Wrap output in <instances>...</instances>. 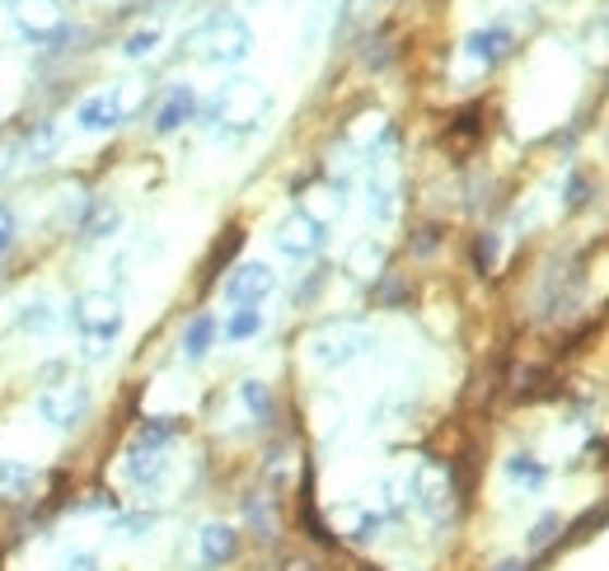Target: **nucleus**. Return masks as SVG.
Here are the masks:
<instances>
[{"label":"nucleus","mask_w":609,"mask_h":571,"mask_svg":"<svg viewBox=\"0 0 609 571\" xmlns=\"http://www.w3.org/2000/svg\"><path fill=\"white\" fill-rule=\"evenodd\" d=\"M366 206H370V216L380 220V226H389V220L399 216V187L389 179H370L366 183Z\"/></svg>","instance_id":"nucleus-19"},{"label":"nucleus","mask_w":609,"mask_h":571,"mask_svg":"<svg viewBox=\"0 0 609 571\" xmlns=\"http://www.w3.org/2000/svg\"><path fill=\"white\" fill-rule=\"evenodd\" d=\"M375 347V332L356 319H324L315 332L305 338V352L315 361L319 370H342L352 366L356 356H366Z\"/></svg>","instance_id":"nucleus-4"},{"label":"nucleus","mask_w":609,"mask_h":571,"mask_svg":"<svg viewBox=\"0 0 609 571\" xmlns=\"http://www.w3.org/2000/svg\"><path fill=\"white\" fill-rule=\"evenodd\" d=\"M240 403L248 408V417H254V422H272V389L263 385V379H244V385H240Z\"/></svg>","instance_id":"nucleus-22"},{"label":"nucleus","mask_w":609,"mask_h":571,"mask_svg":"<svg viewBox=\"0 0 609 571\" xmlns=\"http://www.w3.org/2000/svg\"><path fill=\"white\" fill-rule=\"evenodd\" d=\"M234 552H240V530L234 525H202V534H197V558H202V567H226V562H234Z\"/></svg>","instance_id":"nucleus-15"},{"label":"nucleus","mask_w":609,"mask_h":571,"mask_svg":"<svg viewBox=\"0 0 609 571\" xmlns=\"http://www.w3.org/2000/svg\"><path fill=\"white\" fill-rule=\"evenodd\" d=\"M183 432V426L174 422V417H150L146 426L136 432V440L132 446H150V450H169V440H174Z\"/></svg>","instance_id":"nucleus-23"},{"label":"nucleus","mask_w":609,"mask_h":571,"mask_svg":"<svg viewBox=\"0 0 609 571\" xmlns=\"http://www.w3.org/2000/svg\"><path fill=\"white\" fill-rule=\"evenodd\" d=\"M324 230H328V226H319L315 216L295 206V211H287V216L277 220L272 248L281 253V258H291V263H309V258H319V253H324V240H328Z\"/></svg>","instance_id":"nucleus-6"},{"label":"nucleus","mask_w":609,"mask_h":571,"mask_svg":"<svg viewBox=\"0 0 609 571\" xmlns=\"http://www.w3.org/2000/svg\"><path fill=\"white\" fill-rule=\"evenodd\" d=\"M258 332H263V309H234L226 319L230 342H248V338H258Z\"/></svg>","instance_id":"nucleus-25"},{"label":"nucleus","mask_w":609,"mask_h":571,"mask_svg":"<svg viewBox=\"0 0 609 571\" xmlns=\"http://www.w3.org/2000/svg\"><path fill=\"white\" fill-rule=\"evenodd\" d=\"M409 491H413V506L436 525H446L450 515H455V478H450L446 464H422L413 478H409Z\"/></svg>","instance_id":"nucleus-7"},{"label":"nucleus","mask_w":609,"mask_h":571,"mask_svg":"<svg viewBox=\"0 0 609 571\" xmlns=\"http://www.w3.org/2000/svg\"><path fill=\"white\" fill-rule=\"evenodd\" d=\"M301 211H309V216L319 220V226H328V220H333V216L342 211V183H324V187H315Z\"/></svg>","instance_id":"nucleus-21"},{"label":"nucleus","mask_w":609,"mask_h":571,"mask_svg":"<svg viewBox=\"0 0 609 571\" xmlns=\"http://www.w3.org/2000/svg\"><path fill=\"white\" fill-rule=\"evenodd\" d=\"M71 324L85 338V356L89 361H103L108 352H113V338L122 332V300L113 291H85V295H75Z\"/></svg>","instance_id":"nucleus-3"},{"label":"nucleus","mask_w":609,"mask_h":571,"mask_svg":"<svg viewBox=\"0 0 609 571\" xmlns=\"http://www.w3.org/2000/svg\"><path fill=\"white\" fill-rule=\"evenodd\" d=\"M42 379H47V385H52V379H66V366H61V361H57V366H42Z\"/></svg>","instance_id":"nucleus-35"},{"label":"nucleus","mask_w":609,"mask_h":571,"mask_svg":"<svg viewBox=\"0 0 609 571\" xmlns=\"http://www.w3.org/2000/svg\"><path fill=\"white\" fill-rule=\"evenodd\" d=\"M216 332H221V324H216L211 314H197V319L183 328V356L187 361H202L216 347Z\"/></svg>","instance_id":"nucleus-18"},{"label":"nucleus","mask_w":609,"mask_h":571,"mask_svg":"<svg viewBox=\"0 0 609 571\" xmlns=\"http://www.w3.org/2000/svg\"><path fill=\"white\" fill-rule=\"evenodd\" d=\"M14 234H20V226H14V211H10L5 202H0V253H10Z\"/></svg>","instance_id":"nucleus-31"},{"label":"nucleus","mask_w":609,"mask_h":571,"mask_svg":"<svg viewBox=\"0 0 609 571\" xmlns=\"http://www.w3.org/2000/svg\"><path fill=\"white\" fill-rule=\"evenodd\" d=\"M136 99L141 94L122 89V85L118 89H94L75 104V126H81V132H118V126L136 113Z\"/></svg>","instance_id":"nucleus-5"},{"label":"nucleus","mask_w":609,"mask_h":571,"mask_svg":"<svg viewBox=\"0 0 609 571\" xmlns=\"http://www.w3.org/2000/svg\"><path fill=\"white\" fill-rule=\"evenodd\" d=\"M122 473H127V483L136 491H155L165 483L169 473V450H150V446H132L127 459H122Z\"/></svg>","instance_id":"nucleus-13"},{"label":"nucleus","mask_w":609,"mask_h":571,"mask_svg":"<svg viewBox=\"0 0 609 571\" xmlns=\"http://www.w3.org/2000/svg\"><path fill=\"white\" fill-rule=\"evenodd\" d=\"M474 258H478L483 272H492V263H497V240H492V234H483V240L474 244Z\"/></svg>","instance_id":"nucleus-32"},{"label":"nucleus","mask_w":609,"mask_h":571,"mask_svg":"<svg viewBox=\"0 0 609 571\" xmlns=\"http://www.w3.org/2000/svg\"><path fill=\"white\" fill-rule=\"evenodd\" d=\"M75 230H81V240H89V244L113 240V234L122 230V206L113 197H89L81 206V220H75Z\"/></svg>","instance_id":"nucleus-12"},{"label":"nucleus","mask_w":609,"mask_h":571,"mask_svg":"<svg viewBox=\"0 0 609 571\" xmlns=\"http://www.w3.org/2000/svg\"><path fill=\"white\" fill-rule=\"evenodd\" d=\"M582 202H586V183H582V179H572V183H568V206L576 211Z\"/></svg>","instance_id":"nucleus-34"},{"label":"nucleus","mask_w":609,"mask_h":571,"mask_svg":"<svg viewBox=\"0 0 609 571\" xmlns=\"http://www.w3.org/2000/svg\"><path fill=\"white\" fill-rule=\"evenodd\" d=\"M52 305H42V300H34V305H24L20 314H14V328H24V332H42V328H52Z\"/></svg>","instance_id":"nucleus-27"},{"label":"nucleus","mask_w":609,"mask_h":571,"mask_svg":"<svg viewBox=\"0 0 609 571\" xmlns=\"http://www.w3.org/2000/svg\"><path fill=\"white\" fill-rule=\"evenodd\" d=\"M10 20L28 42H52L66 28V5L61 0H14Z\"/></svg>","instance_id":"nucleus-9"},{"label":"nucleus","mask_w":609,"mask_h":571,"mask_svg":"<svg viewBox=\"0 0 609 571\" xmlns=\"http://www.w3.org/2000/svg\"><path fill=\"white\" fill-rule=\"evenodd\" d=\"M57 150H61V132H57V122H38L28 136H20V155H24V160H34V165H47Z\"/></svg>","instance_id":"nucleus-16"},{"label":"nucleus","mask_w":609,"mask_h":571,"mask_svg":"<svg viewBox=\"0 0 609 571\" xmlns=\"http://www.w3.org/2000/svg\"><path fill=\"white\" fill-rule=\"evenodd\" d=\"M155 530V515L150 511H132V515H118L113 520V534L118 538H146Z\"/></svg>","instance_id":"nucleus-28"},{"label":"nucleus","mask_w":609,"mask_h":571,"mask_svg":"<svg viewBox=\"0 0 609 571\" xmlns=\"http://www.w3.org/2000/svg\"><path fill=\"white\" fill-rule=\"evenodd\" d=\"M348 267H352V277H362V281H366V277H380V272H385V244H370V240L356 244Z\"/></svg>","instance_id":"nucleus-24"},{"label":"nucleus","mask_w":609,"mask_h":571,"mask_svg":"<svg viewBox=\"0 0 609 571\" xmlns=\"http://www.w3.org/2000/svg\"><path fill=\"white\" fill-rule=\"evenodd\" d=\"M155 47H160V28H136V34L122 38V57H127V61H146Z\"/></svg>","instance_id":"nucleus-26"},{"label":"nucleus","mask_w":609,"mask_h":571,"mask_svg":"<svg viewBox=\"0 0 609 571\" xmlns=\"http://www.w3.org/2000/svg\"><path fill=\"white\" fill-rule=\"evenodd\" d=\"M197 108H202V99H197L193 85H169V94L155 104V118H150L155 136H174L179 126L197 122Z\"/></svg>","instance_id":"nucleus-11"},{"label":"nucleus","mask_w":609,"mask_h":571,"mask_svg":"<svg viewBox=\"0 0 609 571\" xmlns=\"http://www.w3.org/2000/svg\"><path fill=\"white\" fill-rule=\"evenodd\" d=\"M511 47H515L511 28L488 24V28H474V34L464 38V57L474 61V66H497V61H507V57H511Z\"/></svg>","instance_id":"nucleus-14"},{"label":"nucleus","mask_w":609,"mask_h":571,"mask_svg":"<svg viewBox=\"0 0 609 571\" xmlns=\"http://www.w3.org/2000/svg\"><path fill=\"white\" fill-rule=\"evenodd\" d=\"M57 571H103V567H99V558H94V552H66Z\"/></svg>","instance_id":"nucleus-30"},{"label":"nucleus","mask_w":609,"mask_h":571,"mask_svg":"<svg viewBox=\"0 0 609 571\" xmlns=\"http://www.w3.org/2000/svg\"><path fill=\"white\" fill-rule=\"evenodd\" d=\"M14 160H20V136H0V179L10 173Z\"/></svg>","instance_id":"nucleus-33"},{"label":"nucleus","mask_w":609,"mask_h":571,"mask_svg":"<svg viewBox=\"0 0 609 571\" xmlns=\"http://www.w3.org/2000/svg\"><path fill=\"white\" fill-rule=\"evenodd\" d=\"M507 483L521 487V491H539L544 483H549V469H544V459H535V454H511L507 459Z\"/></svg>","instance_id":"nucleus-17"},{"label":"nucleus","mask_w":609,"mask_h":571,"mask_svg":"<svg viewBox=\"0 0 609 571\" xmlns=\"http://www.w3.org/2000/svg\"><path fill=\"white\" fill-rule=\"evenodd\" d=\"M38 417L52 426V432H75L89 417V389L81 379H61V385H47L38 393Z\"/></svg>","instance_id":"nucleus-8"},{"label":"nucleus","mask_w":609,"mask_h":571,"mask_svg":"<svg viewBox=\"0 0 609 571\" xmlns=\"http://www.w3.org/2000/svg\"><path fill=\"white\" fill-rule=\"evenodd\" d=\"M28 483H34L28 459H0V497H24Z\"/></svg>","instance_id":"nucleus-20"},{"label":"nucleus","mask_w":609,"mask_h":571,"mask_svg":"<svg viewBox=\"0 0 609 571\" xmlns=\"http://www.w3.org/2000/svg\"><path fill=\"white\" fill-rule=\"evenodd\" d=\"M558 530H562V520L549 511V515H539L535 520V525H529V538H525V548L529 552H539L544 544H553V538H558Z\"/></svg>","instance_id":"nucleus-29"},{"label":"nucleus","mask_w":609,"mask_h":571,"mask_svg":"<svg viewBox=\"0 0 609 571\" xmlns=\"http://www.w3.org/2000/svg\"><path fill=\"white\" fill-rule=\"evenodd\" d=\"M268 113H272V94L258 81H248V75H234V81L216 85L211 99L197 108L202 126H211L216 136H254L268 122Z\"/></svg>","instance_id":"nucleus-1"},{"label":"nucleus","mask_w":609,"mask_h":571,"mask_svg":"<svg viewBox=\"0 0 609 571\" xmlns=\"http://www.w3.org/2000/svg\"><path fill=\"white\" fill-rule=\"evenodd\" d=\"M187 47H193V57L202 66H240V61L254 52V28H248L234 10H216L187 34Z\"/></svg>","instance_id":"nucleus-2"},{"label":"nucleus","mask_w":609,"mask_h":571,"mask_svg":"<svg viewBox=\"0 0 609 571\" xmlns=\"http://www.w3.org/2000/svg\"><path fill=\"white\" fill-rule=\"evenodd\" d=\"M272 291H277V272L268 263H240L226 277V300L234 309H258Z\"/></svg>","instance_id":"nucleus-10"}]
</instances>
